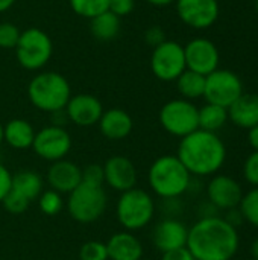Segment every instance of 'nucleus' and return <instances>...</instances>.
I'll return each instance as SVG.
<instances>
[{"label":"nucleus","instance_id":"obj_1","mask_svg":"<svg viewBox=\"0 0 258 260\" xmlns=\"http://www.w3.org/2000/svg\"><path fill=\"white\" fill-rule=\"evenodd\" d=\"M186 247L195 260H231L239 251L240 236L225 218H201L189 229Z\"/></svg>","mask_w":258,"mask_h":260},{"label":"nucleus","instance_id":"obj_2","mask_svg":"<svg viewBox=\"0 0 258 260\" xmlns=\"http://www.w3.org/2000/svg\"><path fill=\"white\" fill-rule=\"evenodd\" d=\"M176 157L196 177L216 175L227 160V146L217 133L196 129L181 139Z\"/></svg>","mask_w":258,"mask_h":260},{"label":"nucleus","instance_id":"obj_3","mask_svg":"<svg viewBox=\"0 0 258 260\" xmlns=\"http://www.w3.org/2000/svg\"><path fill=\"white\" fill-rule=\"evenodd\" d=\"M149 187L163 200H176L192 184V175L176 155H161L149 168Z\"/></svg>","mask_w":258,"mask_h":260},{"label":"nucleus","instance_id":"obj_4","mask_svg":"<svg viewBox=\"0 0 258 260\" xmlns=\"http://www.w3.org/2000/svg\"><path fill=\"white\" fill-rule=\"evenodd\" d=\"M27 98L35 108L50 114L65 108L71 98V88L61 73L40 72L27 85Z\"/></svg>","mask_w":258,"mask_h":260},{"label":"nucleus","instance_id":"obj_5","mask_svg":"<svg viewBox=\"0 0 258 260\" xmlns=\"http://www.w3.org/2000/svg\"><path fill=\"white\" fill-rule=\"evenodd\" d=\"M155 215V203L144 189H129L122 192L116 204V216L126 232H138L144 229Z\"/></svg>","mask_w":258,"mask_h":260},{"label":"nucleus","instance_id":"obj_6","mask_svg":"<svg viewBox=\"0 0 258 260\" xmlns=\"http://www.w3.org/2000/svg\"><path fill=\"white\" fill-rule=\"evenodd\" d=\"M108 197L103 186L81 183L67 198V212L79 224L97 221L106 210Z\"/></svg>","mask_w":258,"mask_h":260},{"label":"nucleus","instance_id":"obj_7","mask_svg":"<svg viewBox=\"0 0 258 260\" xmlns=\"http://www.w3.org/2000/svg\"><path fill=\"white\" fill-rule=\"evenodd\" d=\"M14 50L17 61L23 69L36 72L50 61L53 55V43L44 30L38 27H29L20 34Z\"/></svg>","mask_w":258,"mask_h":260},{"label":"nucleus","instance_id":"obj_8","mask_svg":"<svg viewBox=\"0 0 258 260\" xmlns=\"http://www.w3.org/2000/svg\"><path fill=\"white\" fill-rule=\"evenodd\" d=\"M198 110L192 101L182 98L172 99L161 107L158 119L166 133L182 139L199 128Z\"/></svg>","mask_w":258,"mask_h":260},{"label":"nucleus","instance_id":"obj_9","mask_svg":"<svg viewBox=\"0 0 258 260\" xmlns=\"http://www.w3.org/2000/svg\"><path fill=\"white\" fill-rule=\"evenodd\" d=\"M186 69L184 46L176 41L166 40L160 46L154 47L151 55V70L157 79L164 82L176 81Z\"/></svg>","mask_w":258,"mask_h":260},{"label":"nucleus","instance_id":"obj_10","mask_svg":"<svg viewBox=\"0 0 258 260\" xmlns=\"http://www.w3.org/2000/svg\"><path fill=\"white\" fill-rule=\"evenodd\" d=\"M243 94L242 79L231 70L217 69L205 76L204 98L208 104L228 108Z\"/></svg>","mask_w":258,"mask_h":260},{"label":"nucleus","instance_id":"obj_11","mask_svg":"<svg viewBox=\"0 0 258 260\" xmlns=\"http://www.w3.org/2000/svg\"><path fill=\"white\" fill-rule=\"evenodd\" d=\"M32 149L40 158L53 163L68 155L71 149V137L65 128L49 125L35 133Z\"/></svg>","mask_w":258,"mask_h":260},{"label":"nucleus","instance_id":"obj_12","mask_svg":"<svg viewBox=\"0 0 258 260\" xmlns=\"http://www.w3.org/2000/svg\"><path fill=\"white\" fill-rule=\"evenodd\" d=\"M175 5L179 20L198 30L211 27L220 12L217 0H176Z\"/></svg>","mask_w":258,"mask_h":260},{"label":"nucleus","instance_id":"obj_13","mask_svg":"<svg viewBox=\"0 0 258 260\" xmlns=\"http://www.w3.org/2000/svg\"><path fill=\"white\" fill-rule=\"evenodd\" d=\"M186 66L189 70L208 76L219 69L220 55L216 44L208 38H193L184 46Z\"/></svg>","mask_w":258,"mask_h":260},{"label":"nucleus","instance_id":"obj_14","mask_svg":"<svg viewBox=\"0 0 258 260\" xmlns=\"http://www.w3.org/2000/svg\"><path fill=\"white\" fill-rule=\"evenodd\" d=\"M207 198L217 210L228 212L239 207L243 198V189L230 175H214L207 186Z\"/></svg>","mask_w":258,"mask_h":260},{"label":"nucleus","instance_id":"obj_15","mask_svg":"<svg viewBox=\"0 0 258 260\" xmlns=\"http://www.w3.org/2000/svg\"><path fill=\"white\" fill-rule=\"evenodd\" d=\"M102 102L88 93H79L68 99L65 105V113L68 122L78 126H93L97 125L103 114Z\"/></svg>","mask_w":258,"mask_h":260},{"label":"nucleus","instance_id":"obj_16","mask_svg":"<svg viewBox=\"0 0 258 260\" xmlns=\"http://www.w3.org/2000/svg\"><path fill=\"white\" fill-rule=\"evenodd\" d=\"M103 183L117 192H126L137 184V168L131 158L113 155L103 165Z\"/></svg>","mask_w":258,"mask_h":260},{"label":"nucleus","instance_id":"obj_17","mask_svg":"<svg viewBox=\"0 0 258 260\" xmlns=\"http://www.w3.org/2000/svg\"><path fill=\"white\" fill-rule=\"evenodd\" d=\"M189 229L175 218H167L158 222L152 232V242L158 251L167 253L187 245Z\"/></svg>","mask_w":258,"mask_h":260},{"label":"nucleus","instance_id":"obj_18","mask_svg":"<svg viewBox=\"0 0 258 260\" xmlns=\"http://www.w3.org/2000/svg\"><path fill=\"white\" fill-rule=\"evenodd\" d=\"M47 183L52 190L58 193H70L82 183V169L70 160H58L47 169Z\"/></svg>","mask_w":258,"mask_h":260},{"label":"nucleus","instance_id":"obj_19","mask_svg":"<svg viewBox=\"0 0 258 260\" xmlns=\"http://www.w3.org/2000/svg\"><path fill=\"white\" fill-rule=\"evenodd\" d=\"M97 125L102 136L108 140H123L132 133L134 128L132 117L122 108H109L103 111Z\"/></svg>","mask_w":258,"mask_h":260},{"label":"nucleus","instance_id":"obj_20","mask_svg":"<svg viewBox=\"0 0 258 260\" xmlns=\"http://www.w3.org/2000/svg\"><path fill=\"white\" fill-rule=\"evenodd\" d=\"M106 250L109 260H140L143 257L140 239L126 230L114 233L106 242Z\"/></svg>","mask_w":258,"mask_h":260},{"label":"nucleus","instance_id":"obj_21","mask_svg":"<svg viewBox=\"0 0 258 260\" xmlns=\"http://www.w3.org/2000/svg\"><path fill=\"white\" fill-rule=\"evenodd\" d=\"M228 120L242 129H251L258 125V94L243 93L228 107Z\"/></svg>","mask_w":258,"mask_h":260},{"label":"nucleus","instance_id":"obj_22","mask_svg":"<svg viewBox=\"0 0 258 260\" xmlns=\"http://www.w3.org/2000/svg\"><path fill=\"white\" fill-rule=\"evenodd\" d=\"M33 126L24 119H12L6 125H3V142H6L11 148L23 151L32 148L35 139Z\"/></svg>","mask_w":258,"mask_h":260},{"label":"nucleus","instance_id":"obj_23","mask_svg":"<svg viewBox=\"0 0 258 260\" xmlns=\"http://www.w3.org/2000/svg\"><path fill=\"white\" fill-rule=\"evenodd\" d=\"M11 189L21 197H24L29 203L38 200L41 192L44 190V181L41 175L35 171H18L12 175Z\"/></svg>","mask_w":258,"mask_h":260},{"label":"nucleus","instance_id":"obj_24","mask_svg":"<svg viewBox=\"0 0 258 260\" xmlns=\"http://www.w3.org/2000/svg\"><path fill=\"white\" fill-rule=\"evenodd\" d=\"M228 122V108H224L220 105L214 104H205L198 110V123L199 129L217 133L225 126Z\"/></svg>","mask_w":258,"mask_h":260},{"label":"nucleus","instance_id":"obj_25","mask_svg":"<svg viewBox=\"0 0 258 260\" xmlns=\"http://www.w3.org/2000/svg\"><path fill=\"white\" fill-rule=\"evenodd\" d=\"M175 82H176L178 93L182 96V99L195 101V99L204 98V91H205V76L204 75H199L196 72L186 69L178 76V79Z\"/></svg>","mask_w":258,"mask_h":260},{"label":"nucleus","instance_id":"obj_26","mask_svg":"<svg viewBox=\"0 0 258 260\" xmlns=\"http://www.w3.org/2000/svg\"><path fill=\"white\" fill-rule=\"evenodd\" d=\"M91 34L99 41H111L117 38L120 32V18L114 15L111 11H106L94 18L90 23Z\"/></svg>","mask_w":258,"mask_h":260},{"label":"nucleus","instance_id":"obj_27","mask_svg":"<svg viewBox=\"0 0 258 260\" xmlns=\"http://www.w3.org/2000/svg\"><path fill=\"white\" fill-rule=\"evenodd\" d=\"M71 11L84 18H94L109 9V0H68Z\"/></svg>","mask_w":258,"mask_h":260},{"label":"nucleus","instance_id":"obj_28","mask_svg":"<svg viewBox=\"0 0 258 260\" xmlns=\"http://www.w3.org/2000/svg\"><path fill=\"white\" fill-rule=\"evenodd\" d=\"M239 212L245 222L258 229V187H252L249 192L243 193L239 204Z\"/></svg>","mask_w":258,"mask_h":260},{"label":"nucleus","instance_id":"obj_29","mask_svg":"<svg viewBox=\"0 0 258 260\" xmlns=\"http://www.w3.org/2000/svg\"><path fill=\"white\" fill-rule=\"evenodd\" d=\"M38 206H40V210L47 215V216H56L62 207H64V200H62V195L58 193L56 190H43L41 195L38 197Z\"/></svg>","mask_w":258,"mask_h":260},{"label":"nucleus","instance_id":"obj_30","mask_svg":"<svg viewBox=\"0 0 258 260\" xmlns=\"http://www.w3.org/2000/svg\"><path fill=\"white\" fill-rule=\"evenodd\" d=\"M79 259L81 260H109L108 259V250L106 244L99 241H88L85 242L79 250Z\"/></svg>","mask_w":258,"mask_h":260},{"label":"nucleus","instance_id":"obj_31","mask_svg":"<svg viewBox=\"0 0 258 260\" xmlns=\"http://www.w3.org/2000/svg\"><path fill=\"white\" fill-rule=\"evenodd\" d=\"M20 34H21V30L15 24H12L9 21L0 23V49H5V50L15 49Z\"/></svg>","mask_w":258,"mask_h":260},{"label":"nucleus","instance_id":"obj_32","mask_svg":"<svg viewBox=\"0 0 258 260\" xmlns=\"http://www.w3.org/2000/svg\"><path fill=\"white\" fill-rule=\"evenodd\" d=\"M2 204H3V207H5V210L8 213H11V215H21V213H24L27 210L30 203L24 197H21L20 193H17V192H14L11 189L6 193V197L3 198Z\"/></svg>","mask_w":258,"mask_h":260},{"label":"nucleus","instance_id":"obj_33","mask_svg":"<svg viewBox=\"0 0 258 260\" xmlns=\"http://www.w3.org/2000/svg\"><path fill=\"white\" fill-rule=\"evenodd\" d=\"M243 177L248 184L258 187V151L251 152L243 163Z\"/></svg>","mask_w":258,"mask_h":260},{"label":"nucleus","instance_id":"obj_34","mask_svg":"<svg viewBox=\"0 0 258 260\" xmlns=\"http://www.w3.org/2000/svg\"><path fill=\"white\" fill-rule=\"evenodd\" d=\"M82 181L88 184L103 186V166L100 165H88L85 169H82Z\"/></svg>","mask_w":258,"mask_h":260},{"label":"nucleus","instance_id":"obj_35","mask_svg":"<svg viewBox=\"0 0 258 260\" xmlns=\"http://www.w3.org/2000/svg\"><path fill=\"white\" fill-rule=\"evenodd\" d=\"M135 8V0H109V9L114 15L126 17L129 15Z\"/></svg>","mask_w":258,"mask_h":260},{"label":"nucleus","instance_id":"obj_36","mask_svg":"<svg viewBox=\"0 0 258 260\" xmlns=\"http://www.w3.org/2000/svg\"><path fill=\"white\" fill-rule=\"evenodd\" d=\"M144 41L149 46L157 47V46H160L161 43L166 41V34H164V30L160 26H152V27H149L144 32Z\"/></svg>","mask_w":258,"mask_h":260},{"label":"nucleus","instance_id":"obj_37","mask_svg":"<svg viewBox=\"0 0 258 260\" xmlns=\"http://www.w3.org/2000/svg\"><path fill=\"white\" fill-rule=\"evenodd\" d=\"M11 184H12V174L9 172L6 166L0 163V203L3 201L6 193L11 190Z\"/></svg>","mask_w":258,"mask_h":260},{"label":"nucleus","instance_id":"obj_38","mask_svg":"<svg viewBox=\"0 0 258 260\" xmlns=\"http://www.w3.org/2000/svg\"><path fill=\"white\" fill-rule=\"evenodd\" d=\"M161 260H195V257L187 250V247H182V248H176V250L163 253Z\"/></svg>","mask_w":258,"mask_h":260},{"label":"nucleus","instance_id":"obj_39","mask_svg":"<svg viewBox=\"0 0 258 260\" xmlns=\"http://www.w3.org/2000/svg\"><path fill=\"white\" fill-rule=\"evenodd\" d=\"M248 142L254 151H258V125L248 129Z\"/></svg>","mask_w":258,"mask_h":260},{"label":"nucleus","instance_id":"obj_40","mask_svg":"<svg viewBox=\"0 0 258 260\" xmlns=\"http://www.w3.org/2000/svg\"><path fill=\"white\" fill-rule=\"evenodd\" d=\"M15 2H17V0H0V14L9 11V9L14 6Z\"/></svg>","mask_w":258,"mask_h":260},{"label":"nucleus","instance_id":"obj_41","mask_svg":"<svg viewBox=\"0 0 258 260\" xmlns=\"http://www.w3.org/2000/svg\"><path fill=\"white\" fill-rule=\"evenodd\" d=\"M149 5H152V6H169V5H172V3H175L176 0H146Z\"/></svg>","mask_w":258,"mask_h":260},{"label":"nucleus","instance_id":"obj_42","mask_svg":"<svg viewBox=\"0 0 258 260\" xmlns=\"http://www.w3.org/2000/svg\"><path fill=\"white\" fill-rule=\"evenodd\" d=\"M251 256H252V259L258 260V238L251 244Z\"/></svg>","mask_w":258,"mask_h":260},{"label":"nucleus","instance_id":"obj_43","mask_svg":"<svg viewBox=\"0 0 258 260\" xmlns=\"http://www.w3.org/2000/svg\"><path fill=\"white\" fill-rule=\"evenodd\" d=\"M3 143V125L0 123V145Z\"/></svg>","mask_w":258,"mask_h":260},{"label":"nucleus","instance_id":"obj_44","mask_svg":"<svg viewBox=\"0 0 258 260\" xmlns=\"http://www.w3.org/2000/svg\"><path fill=\"white\" fill-rule=\"evenodd\" d=\"M255 8H257V11H258V0L255 2Z\"/></svg>","mask_w":258,"mask_h":260},{"label":"nucleus","instance_id":"obj_45","mask_svg":"<svg viewBox=\"0 0 258 260\" xmlns=\"http://www.w3.org/2000/svg\"><path fill=\"white\" fill-rule=\"evenodd\" d=\"M251 260H254V259H251Z\"/></svg>","mask_w":258,"mask_h":260}]
</instances>
